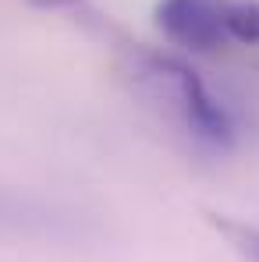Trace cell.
<instances>
[{"instance_id":"cell-1","label":"cell","mask_w":259,"mask_h":262,"mask_svg":"<svg viewBox=\"0 0 259 262\" xmlns=\"http://www.w3.org/2000/svg\"><path fill=\"white\" fill-rule=\"evenodd\" d=\"M156 29L174 46L192 50V53H213L227 43L220 7H213L210 0H160Z\"/></svg>"},{"instance_id":"cell-2","label":"cell","mask_w":259,"mask_h":262,"mask_svg":"<svg viewBox=\"0 0 259 262\" xmlns=\"http://www.w3.org/2000/svg\"><path fill=\"white\" fill-rule=\"evenodd\" d=\"M206 223L231 245L234 255H242L245 262H259V227L227 216V213H206Z\"/></svg>"},{"instance_id":"cell-3","label":"cell","mask_w":259,"mask_h":262,"mask_svg":"<svg viewBox=\"0 0 259 262\" xmlns=\"http://www.w3.org/2000/svg\"><path fill=\"white\" fill-rule=\"evenodd\" d=\"M220 18H224L227 39L245 43V46L259 43V0H234V4H224V7H220Z\"/></svg>"},{"instance_id":"cell-4","label":"cell","mask_w":259,"mask_h":262,"mask_svg":"<svg viewBox=\"0 0 259 262\" xmlns=\"http://www.w3.org/2000/svg\"><path fill=\"white\" fill-rule=\"evenodd\" d=\"M32 7H39V11H57V7H71V4H78V0H29Z\"/></svg>"}]
</instances>
